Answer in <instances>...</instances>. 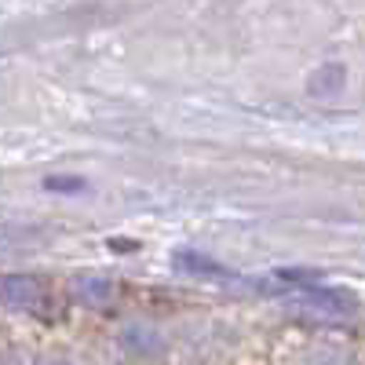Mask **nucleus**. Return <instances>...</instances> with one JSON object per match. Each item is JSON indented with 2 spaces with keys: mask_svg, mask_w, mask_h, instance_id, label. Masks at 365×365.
Wrapping results in <instances>:
<instances>
[{
  "mask_svg": "<svg viewBox=\"0 0 365 365\" xmlns=\"http://www.w3.org/2000/svg\"><path fill=\"white\" fill-rule=\"evenodd\" d=\"M73 299L81 303V307H110V299H113V282L99 278V274H81V278H73Z\"/></svg>",
  "mask_w": 365,
  "mask_h": 365,
  "instance_id": "nucleus-4",
  "label": "nucleus"
},
{
  "mask_svg": "<svg viewBox=\"0 0 365 365\" xmlns=\"http://www.w3.org/2000/svg\"><path fill=\"white\" fill-rule=\"evenodd\" d=\"M344 81H347V70L340 66V63H325V66H318L314 73H311V96H318V99H329V96H340L344 91Z\"/></svg>",
  "mask_w": 365,
  "mask_h": 365,
  "instance_id": "nucleus-6",
  "label": "nucleus"
},
{
  "mask_svg": "<svg viewBox=\"0 0 365 365\" xmlns=\"http://www.w3.org/2000/svg\"><path fill=\"white\" fill-rule=\"evenodd\" d=\"M41 187L51 190V194H81V190H88V179H81V175H48Z\"/></svg>",
  "mask_w": 365,
  "mask_h": 365,
  "instance_id": "nucleus-8",
  "label": "nucleus"
},
{
  "mask_svg": "<svg viewBox=\"0 0 365 365\" xmlns=\"http://www.w3.org/2000/svg\"><path fill=\"white\" fill-rule=\"evenodd\" d=\"M299 296H292V307L303 311V314H318V318H332V322H344V318H354L358 314V303L354 296L340 292V289H329V285H303V289H292Z\"/></svg>",
  "mask_w": 365,
  "mask_h": 365,
  "instance_id": "nucleus-2",
  "label": "nucleus"
},
{
  "mask_svg": "<svg viewBox=\"0 0 365 365\" xmlns=\"http://www.w3.org/2000/svg\"><path fill=\"white\" fill-rule=\"evenodd\" d=\"M0 299L8 307L22 311V314H34L41 322H51L63 314V299L51 289V282L37 278V274H4L0 278Z\"/></svg>",
  "mask_w": 365,
  "mask_h": 365,
  "instance_id": "nucleus-1",
  "label": "nucleus"
},
{
  "mask_svg": "<svg viewBox=\"0 0 365 365\" xmlns=\"http://www.w3.org/2000/svg\"><path fill=\"white\" fill-rule=\"evenodd\" d=\"M51 234L41 227H19V223H0V252H19V249H37Z\"/></svg>",
  "mask_w": 365,
  "mask_h": 365,
  "instance_id": "nucleus-5",
  "label": "nucleus"
},
{
  "mask_svg": "<svg viewBox=\"0 0 365 365\" xmlns=\"http://www.w3.org/2000/svg\"><path fill=\"white\" fill-rule=\"evenodd\" d=\"M120 344H125L132 354H158V351H161V336H158L154 329H146V325H132V329H125Z\"/></svg>",
  "mask_w": 365,
  "mask_h": 365,
  "instance_id": "nucleus-7",
  "label": "nucleus"
},
{
  "mask_svg": "<svg viewBox=\"0 0 365 365\" xmlns=\"http://www.w3.org/2000/svg\"><path fill=\"white\" fill-rule=\"evenodd\" d=\"M172 267L179 274H190V278H216V282H234L237 274L230 267H223L220 259H212L205 252H190V249H182L172 256Z\"/></svg>",
  "mask_w": 365,
  "mask_h": 365,
  "instance_id": "nucleus-3",
  "label": "nucleus"
},
{
  "mask_svg": "<svg viewBox=\"0 0 365 365\" xmlns=\"http://www.w3.org/2000/svg\"><path fill=\"white\" fill-rule=\"evenodd\" d=\"M110 249H117V252H132V249H139L135 241H110Z\"/></svg>",
  "mask_w": 365,
  "mask_h": 365,
  "instance_id": "nucleus-9",
  "label": "nucleus"
}]
</instances>
